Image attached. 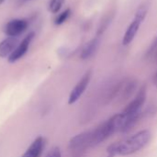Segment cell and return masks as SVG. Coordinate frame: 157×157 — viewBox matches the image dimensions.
Listing matches in <instances>:
<instances>
[{"mask_svg":"<svg viewBox=\"0 0 157 157\" xmlns=\"http://www.w3.org/2000/svg\"><path fill=\"white\" fill-rule=\"evenodd\" d=\"M151 139V132L148 130H144L117 142L108 148V154L111 155H130L139 152L144 148Z\"/></svg>","mask_w":157,"mask_h":157,"instance_id":"6da1fadb","label":"cell"},{"mask_svg":"<svg viewBox=\"0 0 157 157\" xmlns=\"http://www.w3.org/2000/svg\"><path fill=\"white\" fill-rule=\"evenodd\" d=\"M68 146L72 151H83L87 148L93 147L94 143L92 131L84 132L75 135L69 141Z\"/></svg>","mask_w":157,"mask_h":157,"instance_id":"7a4b0ae2","label":"cell"},{"mask_svg":"<svg viewBox=\"0 0 157 157\" xmlns=\"http://www.w3.org/2000/svg\"><path fill=\"white\" fill-rule=\"evenodd\" d=\"M91 76H92V71L91 70L87 71L82 76V78L78 81V83L75 85V86L71 91L69 98H68V104L72 105V104L75 103L80 98V97L86 91V87H87V86L91 80Z\"/></svg>","mask_w":157,"mask_h":157,"instance_id":"3957f363","label":"cell"},{"mask_svg":"<svg viewBox=\"0 0 157 157\" xmlns=\"http://www.w3.org/2000/svg\"><path fill=\"white\" fill-rule=\"evenodd\" d=\"M146 86H143L140 90L138 91L136 97L126 106V108L123 109L122 113L125 115H132L138 111L142 110V107L144 106L145 100H146Z\"/></svg>","mask_w":157,"mask_h":157,"instance_id":"277c9868","label":"cell"},{"mask_svg":"<svg viewBox=\"0 0 157 157\" xmlns=\"http://www.w3.org/2000/svg\"><path fill=\"white\" fill-rule=\"evenodd\" d=\"M28 21L24 18H15L8 21L5 28L4 32L8 37H17L22 34L28 28Z\"/></svg>","mask_w":157,"mask_h":157,"instance_id":"5b68a950","label":"cell"},{"mask_svg":"<svg viewBox=\"0 0 157 157\" xmlns=\"http://www.w3.org/2000/svg\"><path fill=\"white\" fill-rule=\"evenodd\" d=\"M34 35H35L34 32H29L27 36H25V38L21 40V42L18 43L17 48L7 58L8 63H15L26 54V52H28V49L30 45V42L34 38Z\"/></svg>","mask_w":157,"mask_h":157,"instance_id":"8992f818","label":"cell"},{"mask_svg":"<svg viewBox=\"0 0 157 157\" xmlns=\"http://www.w3.org/2000/svg\"><path fill=\"white\" fill-rule=\"evenodd\" d=\"M18 45L17 37H7L0 42V57H9Z\"/></svg>","mask_w":157,"mask_h":157,"instance_id":"52a82bcc","label":"cell"},{"mask_svg":"<svg viewBox=\"0 0 157 157\" xmlns=\"http://www.w3.org/2000/svg\"><path fill=\"white\" fill-rule=\"evenodd\" d=\"M45 146V140L43 137L39 136L36 138L30 146L27 149L24 155L21 157H40Z\"/></svg>","mask_w":157,"mask_h":157,"instance_id":"ba28073f","label":"cell"},{"mask_svg":"<svg viewBox=\"0 0 157 157\" xmlns=\"http://www.w3.org/2000/svg\"><path fill=\"white\" fill-rule=\"evenodd\" d=\"M99 45V39L98 37L90 40L82 49L81 53H80V57L82 60H87L89 58H91L97 52L98 48Z\"/></svg>","mask_w":157,"mask_h":157,"instance_id":"9c48e42d","label":"cell"},{"mask_svg":"<svg viewBox=\"0 0 157 157\" xmlns=\"http://www.w3.org/2000/svg\"><path fill=\"white\" fill-rule=\"evenodd\" d=\"M141 22L136 20V19H133L132 21V23L130 24V26L128 27V29H126L125 31V34H124V37H123V40H122V43L123 45H128L130 44L133 39L135 38L138 30H139V28L141 26Z\"/></svg>","mask_w":157,"mask_h":157,"instance_id":"30bf717a","label":"cell"},{"mask_svg":"<svg viewBox=\"0 0 157 157\" xmlns=\"http://www.w3.org/2000/svg\"><path fill=\"white\" fill-rule=\"evenodd\" d=\"M148 10H149V3L148 2H144L142 3L139 7L137 8L136 12H135V17H134V19L140 21L141 23L144 22V20L145 19L146 17V15L148 13Z\"/></svg>","mask_w":157,"mask_h":157,"instance_id":"8fae6325","label":"cell"},{"mask_svg":"<svg viewBox=\"0 0 157 157\" xmlns=\"http://www.w3.org/2000/svg\"><path fill=\"white\" fill-rule=\"evenodd\" d=\"M146 59L149 60H154L156 61L157 59V36L155 37V39L154 40V41L152 42V44L150 45L149 49L146 52L145 54Z\"/></svg>","mask_w":157,"mask_h":157,"instance_id":"7c38bea8","label":"cell"},{"mask_svg":"<svg viewBox=\"0 0 157 157\" xmlns=\"http://www.w3.org/2000/svg\"><path fill=\"white\" fill-rule=\"evenodd\" d=\"M64 1L65 0H51L49 3V10L53 14L58 13L62 8Z\"/></svg>","mask_w":157,"mask_h":157,"instance_id":"4fadbf2b","label":"cell"},{"mask_svg":"<svg viewBox=\"0 0 157 157\" xmlns=\"http://www.w3.org/2000/svg\"><path fill=\"white\" fill-rule=\"evenodd\" d=\"M70 14H71V9H70V8H67V9H65L64 11H63V12L55 18V21H54L55 25H62L63 23H64V22L67 20V18L70 17Z\"/></svg>","mask_w":157,"mask_h":157,"instance_id":"5bb4252c","label":"cell"},{"mask_svg":"<svg viewBox=\"0 0 157 157\" xmlns=\"http://www.w3.org/2000/svg\"><path fill=\"white\" fill-rule=\"evenodd\" d=\"M45 157H62L61 151H60L59 147H53V148H52L48 152V154L46 155Z\"/></svg>","mask_w":157,"mask_h":157,"instance_id":"9a60e30c","label":"cell"},{"mask_svg":"<svg viewBox=\"0 0 157 157\" xmlns=\"http://www.w3.org/2000/svg\"><path fill=\"white\" fill-rule=\"evenodd\" d=\"M154 84L157 86V71L155 72V75H154Z\"/></svg>","mask_w":157,"mask_h":157,"instance_id":"2e32d148","label":"cell"},{"mask_svg":"<svg viewBox=\"0 0 157 157\" xmlns=\"http://www.w3.org/2000/svg\"><path fill=\"white\" fill-rule=\"evenodd\" d=\"M5 2V0H0V5H2Z\"/></svg>","mask_w":157,"mask_h":157,"instance_id":"e0dca14e","label":"cell"},{"mask_svg":"<svg viewBox=\"0 0 157 157\" xmlns=\"http://www.w3.org/2000/svg\"><path fill=\"white\" fill-rule=\"evenodd\" d=\"M108 157H114V155H109V156Z\"/></svg>","mask_w":157,"mask_h":157,"instance_id":"ac0fdd59","label":"cell"},{"mask_svg":"<svg viewBox=\"0 0 157 157\" xmlns=\"http://www.w3.org/2000/svg\"><path fill=\"white\" fill-rule=\"evenodd\" d=\"M155 62H156V63H157V59H156V61H155Z\"/></svg>","mask_w":157,"mask_h":157,"instance_id":"d6986e66","label":"cell"}]
</instances>
